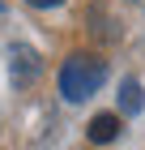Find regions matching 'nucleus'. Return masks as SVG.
<instances>
[{"mask_svg":"<svg viewBox=\"0 0 145 150\" xmlns=\"http://www.w3.org/2000/svg\"><path fill=\"white\" fill-rule=\"evenodd\" d=\"M120 107H124L128 116H137V112L145 107V90H141V81H124V86H120Z\"/></svg>","mask_w":145,"mask_h":150,"instance_id":"nucleus-4","label":"nucleus"},{"mask_svg":"<svg viewBox=\"0 0 145 150\" xmlns=\"http://www.w3.org/2000/svg\"><path fill=\"white\" fill-rule=\"evenodd\" d=\"M39 73H43L39 52L34 47H13V81L17 86H30V81H39Z\"/></svg>","mask_w":145,"mask_h":150,"instance_id":"nucleus-2","label":"nucleus"},{"mask_svg":"<svg viewBox=\"0 0 145 150\" xmlns=\"http://www.w3.org/2000/svg\"><path fill=\"white\" fill-rule=\"evenodd\" d=\"M26 4H34V9H56V4H64V0H26Z\"/></svg>","mask_w":145,"mask_h":150,"instance_id":"nucleus-5","label":"nucleus"},{"mask_svg":"<svg viewBox=\"0 0 145 150\" xmlns=\"http://www.w3.org/2000/svg\"><path fill=\"white\" fill-rule=\"evenodd\" d=\"M120 129H124V120H120L115 112H98L94 120H90V129H85V133H90V142L107 146V142H115V137H120Z\"/></svg>","mask_w":145,"mask_h":150,"instance_id":"nucleus-3","label":"nucleus"},{"mask_svg":"<svg viewBox=\"0 0 145 150\" xmlns=\"http://www.w3.org/2000/svg\"><path fill=\"white\" fill-rule=\"evenodd\" d=\"M102 81H107V64L98 56H90V52H73L64 60V69H60V94L77 103V99H90Z\"/></svg>","mask_w":145,"mask_h":150,"instance_id":"nucleus-1","label":"nucleus"}]
</instances>
